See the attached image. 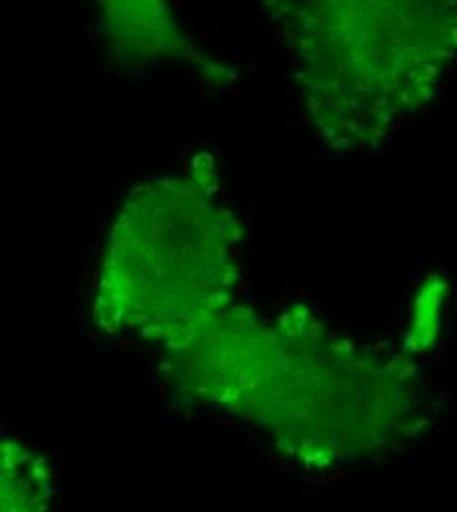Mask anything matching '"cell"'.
I'll list each match as a JSON object with an SVG mask.
<instances>
[{
  "label": "cell",
  "mask_w": 457,
  "mask_h": 512,
  "mask_svg": "<svg viewBox=\"0 0 457 512\" xmlns=\"http://www.w3.org/2000/svg\"><path fill=\"white\" fill-rule=\"evenodd\" d=\"M414 359L341 335L302 306L272 329L229 304L199 321L170 363L184 392L257 422L300 467L326 473L424 430Z\"/></svg>",
  "instance_id": "6da1fadb"
},
{
  "label": "cell",
  "mask_w": 457,
  "mask_h": 512,
  "mask_svg": "<svg viewBox=\"0 0 457 512\" xmlns=\"http://www.w3.org/2000/svg\"><path fill=\"white\" fill-rule=\"evenodd\" d=\"M310 127L371 150L426 109L457 64V0H266Z\"/></svg>",
  "instance_id": "7a4b0ae2"
},
{
  "label": "cell",
  "mask_w": 457,
  "mask_h": 512,
  "mask_svg": "<svg viewBox=\"0 0 457 512\" xmlns=\"http://www.w3.org/2000/svg\"><path fill=\"white\" fill-rule=\"evenodd\" d=\"M215 160L132 188L113 223L101 268L97 318L170 341L231 304L243 229L219 199Z\"/></svg>",
  "instance_id": "3957f363"
},
{
  "label": "cell",
  "mask_w": 457,
  "mask_h": 512,
  "mask_svg": "<svg viewBox=\"0 0 457 512\" xmlns=\"http://www.w3.org/2000/svg\"><path fill=\"white\" fill-rule=\"evenodd\" d=\"M107 50L121 65L186 64L203 81L227 87L237 73L196 46L180 26L170 0H91Z\"/></svg>",
  "instance_id": "277c9868"
},
{
  "label": "cell",
  "mask_w": 457,
  "mask_h": 512,
  "mask_svg": "<svg viewBox=\"0 0 457 512\" xmlns=\"http://www.w3.org/2000/svg\"><path fill=\"white\" fill-rule=\"evenodd\" d=\"M52 471L42 453L22 442L2 444V509L44 511L52 503Z\"/></svg>",
  "instance_id": "5b68a950"
},
{
  "label": "cell",
  "mask_w": 457,
  "mask_h": 512,
  "mask_svg": "<svg viewBox=\"0 0 457 512\" xmlns=\"http://www.w3.org/2000/svg\"><path fill=\"white\" fill-rule=\"evenodd\" d=\"M450 298V282L444 274H430L418 288L404 339V351L412 357L436 349L444 333V320Z\"/></svg>",
  "instance_id": "8992f818"
}]
</instances>
